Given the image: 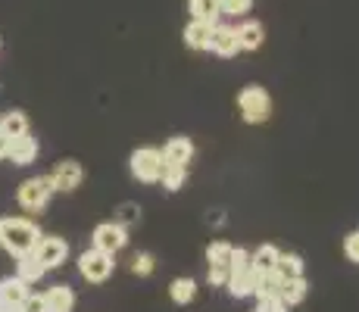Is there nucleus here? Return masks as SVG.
<instances>
[{
  "label": "nucleus",
  "instance_id": "obj_17",
  "mask_svg": "<svg viewBox=\"0 0 359 312\" xmlns=\"http://www.w3.org/2000/svg\"><path fill=\"white\" fill-rule=\"evenodd\" d=\"M278 256H281V250L275 247V244H262L257 253H250V269L257 275L272 272V269H278Z\"/></svg>",
  "mask_w": 359,
  "mask_h": 312
},
{
  "label": "nucleus",
  "instance_id": "obj_2",
  "mask_svg": "<svg viewBox=\"0 0 359 312\" xmlns=\"http://www.w3.org/2000/svg\"><path fill=\"white\" fill-rule=\"evenodd\" d=\"M238 113L247 125H262L272 119V94L262 85H247L238 94Z\"/></svg>",
  "mask_w": 359,
  "mask_h": 312
},
{
  "label": "nucleus",
  "instance_id": "obj_30",
  "mask_svg": "<svg viewBox=\"0 0 359 312\" xmlns=\"http://www.w3.org/2000/svg\"><path fill=\"white\" fill-rule=\"evenodd\" d=\"M257 312H287V303L281 297H259Z\"/></svg>",
  "mask_w": 359,
  "mask_h": 312
},
{
  "label": "nucleus",
  "instance_id": "obj_1",
  "mask_svg": "<svg viewBox=\"0 0 359 312\" xmlns=\"http://www.w3.org/2000/svg\"><path fill=\"white\" fill-rule=\"evenodd\" d=\"M41 240V231L32 219H22V216H6L0 219V247L6 250L10 256H29L34 253Z\"/></svg>",
  "mask_w": 359,
  "mask_h": 312
},
{
  "label": "nucleus",
  "instance_id": "obj_25",
  "mask_svg": "<svg viewBox=\"0 0 359 312\" xmlns=\"http://www.w3.org/2000/svg\"><path fill=\"white\" fill-rule=\"evenodd\" d=\"M303 269H306V262H303L300 253H281L278 256V272L285 275V278H297V275H303Z\"/></svg>",
  "mask_w": 359,
  "mask_h": 312
},
{
  "label": "nucleus",
  "instance_id": "obj_24",
  "mask_svg": "<svg viewBox=\"0 0 359 312\" xmlns=\"http://www.w3.org/2000/svg\"><path fill=\"white\" fill-rule=\"evenodd\" d=\"M160 182H163V187H165L169 194L182 191L184 182H188V165H163Z\"/></svg>",
  "mask_w": 359,
  "mask_h": 312
},
{
  "label": "nucleus",
  "instance_id": "obj_9",
  "mask_svg": "<svg viewBox=\"0 0 359 312\" xmlns=\"http://www.w3.org/2000/svg\"><path fill=\"white\" fill-rule=\"evenodd\" d=\"M34 256L44 262V269H60L69 259V244L63 238H41L34 247Z\"/></svg>",
  "mask_w": 359,
  "mask_h": 312
},
{
  "label": "nucleus",
  "instance_id": "obj_5",
  "mask_svg": "<svg viewBox=\"0 0 359 312\" xmlns=\"http://www.w3.org/2000/svg\"><path fill=\"white\" fill-rule=\"evenodd\" d=\"M128 169L141 184H156L163 175V150H156V147L135 150L128 159Z\"/></svg>",
  "mask_w": 359,
  "mask_h": 312
},
{
  "label": "nucleus",
  "instance_id": "obj_10",
  "mask_svg": "<svg viewBox=\"0 0 359 312\" xmlns=\"http://www.w3.org/2000/svg\"><path fill=\"white\" fill-rule=\"evenodd\" d=\"M234 32H238L241 50H247V53L259 50V47L266 44V29H262V22H257V19H241V22L234 25Z\"/></svg>",
  "mask_w": 359,
  "mask_h": 312
},
{
  "label": "nucleus",
  "instance_id": "obj_27",
  "mask_svg": "<svg viewBox=\"0 0 359 312\" xmlns=\"http://www.w3.org/2000/svg\"><path fill=\"white\" fill-rule=\"evenodd\" d=\"M154 269H156L154 253L141 250V253L131 256V275H137V278H147V275H154Z\"/></svg>",
  "mask_w": 359,
  "mask_h": 312
},
{
  "label": "nucleus",
  "instance_id": "obj_7",
  "mask_svg": "<svg viewBox=\"0 0 359 312\" xmlns=\"http://www.w3.org/2000/svg\"><path fill=\"white\" fill-rule=\"evenodd\" d=\"M94 247L103 250V253H119L122 247L128 244V228L119 225V222H103V225L94 228Z\"/></svg>",
  "mask_w": 359,
  "mask_h": 312
},
{
  "label": "nucleus",
  "instance_id": "obj_14",
  "mask_svg": "<svg viewBox=\"0 0 359 312\" xmlns=\"http://www.w3.org/2000/svg\"><path fill=\"white\" fill-rule=\"evenodd\" d=\"M225 287H229V294L234 297V300H244V297H250L253 290H257V272H253L250 266L241 269V272H231Z\"/></svg>",
  "mask_w": 359,
  "mask_h": 312
},
{
  "label": "nucleus",
  "instance_id": "obj_34",
  "mask_svg": "<svg viewBox=\"0 0 359 312\" xmlns=\"http://www.w3.org/2000/svg\"><path fill=\"white\" fill-rule=\"evenodd\" d=\"M6 154H10V137L0 131V159H6Z\"/></svg>",
  "mask_w": 359,
  "mask_h": 312
},
{
  "label": "nucleus",
  "instance_id": "obj_15",
  "mask_svg": "<svg viewBox=\"0 0 359 312\" xmlns=\"http://www.w3.org/2000/svg\"><path fill=\"white\" fill-rule=\"evenodd\" d=\"M210 41H212V25L210 22H197V19H191L188 29H184V44L191 47V50H210Z\"/></svg>",
  "mask_w": 359,
  "mask_h": 312
},
{
  "label": "nucleus",
  "instance_id": "obj_28",
  "mask_svg": "<svg viewBox=\"0 0 359 312\" xmlns=\"http://www.w3.org/2000/svg\"><path fill=\"white\" fill-rule=\"evenodd\" d=\"M222 16H247L253 10V0H219Z\"/></svg>",
  "mask_w": 359,
  "mask_h": 312
},
{
  "label": "nucleus",
  "instance_id": "obj_22",
  "mask_svg": "<svg viewBox=\"0 0 359 312\" xmlns=\"http://www.w3.org/2000/svg\"><path fill=\"white\" fill-rule=\"evenodd\" d=\"M281 284H285V275H281L278 269H272V272L257 275V290H253V294L257 297H278Z\"/></svg>",
  "mask_w": 359,
  "mask_h": 312
},
{
  "label": "nucleus",
  "instance_id": "obj_12",
  "mask_svg": "<svg viewBox=\"0 0 359 312\" xmlns=\"http://www.w3.org/2000/svg\"><path fill=\"white\" fill-rule=\"evenodd\" d=\"M194 159V141L191 137H172L163 147V165H188Z\"/></svg>",
  "mask_w": 359,
  "mask_h": 312
},
{
  "label": "nucleus",
  "instance_id": "obj_18",
  "mask_svg": "<svg viewBox=\"0 0 359 312\" xmlns=\"http://www.w3.org/2000/svg\"><path fill=\"white\" fill-rule=\"evenodd\" d=\"M188 10H191V19H197V22L216 25L219 19H222V6H219V0H188Z\"/></svg>",
  "mask_w": 359,
  "mask_h": 312
},
{
  "label": "nucleus",
  "instance_id": "obj_6",
  "mask_svg": "<svg viewBox=\"0 0 359 312\" xmlns=\"http://www.w3.org/2000/svg\"><path fill=\"white\" fill-rule=\"evenodd\" d=\"M81 182H85V169H81L79 159H63V163H57V169L50 172V184H53V191H60V194L79 191Z\"/></svg>",
  "mask_w": 359,
  "mask_h": 312
},
{
  "label": "nucleus",
  "instance_id": "obj_31",
  "mask_svg": "<svg viewBox=\"0 0 359 312\" xmlns=\"http://www.w3.org/2000/svg\"><path fill=\"white\" fill-rule=\"evenodd\" d=\"M344 253H347L350 262H359V231H350L344 238Z\"/></svg>",
  "mask_w": 359,
  "mask_h": 312
},
{
  "label": "nucleus",
  "instance_id": "obj_21",
  "mask_svg": "<svg viewBox=\"0 0 359 312\" xmlns=\"http://www.w3.org/2000/svg\"><path fill=\"white\" fill-rule=\"evenodd\" d=\"M44 272H47L44 262H41L34 253L19 256V272H16V275H19V278H22L25 284H38L41 278H44Z\"/></svg>",
  "mask_w": 359,
  "mask_h": 312
},
{
  "label": "nucleus",
  "instance_id": "obj_35",
  "mask_svg": "<svg viewBox=\"0 0 359 312\" xmlns=\"http://www.w3.org/2000/svg\"><path fill=\"white\" fill-rule=\"evenodd\" d=\"M0 312H22V306H4Z\"/></svg>",
  "mask_w": 359,
  "mask_h": 312
},
{
  "label": "nucleus",
  "instance_id": "obj_13",
  "mask_svg": "<svg viewBox=\"0 0 359 312\" xmlns=\"http://www.w3.org/2000/svg\"><path fill=\"white\" fill-rule=\"evenodd\" d=\"M47 312H72L75 309V290L69 284H53L44 290Z\"/></svg>",
  "mask_w": 359,
  "mask_h": 312
},
{
  "label": "nucleus",
  "instance_id": "obj_32",
  "mask_svg": "<svg viewBox=\"0 0 359 312\" xmlns=\"http://www.w3.org/2000/svg\"><path fill=\"white\" fill-rule=\"evenodd\" d=\"M22 312H47V303H44V294H29L22 300Z\"/></svg>",
  "mask_w": 359,
  "mask_h": 312
},
{
  "label": "nucleus",
  "instance_id": "obj_11",
  "mask_svg": "<svg viewBox=\"0 0 359 312\" xmlns=\"http://www.w3.org/2000/svg\"><path fill=\"white\" fill-rule=\"evenodd\" d=\"M6 156L13 159V165H32L38 159V141H34L29 131L19 137H10V154Z\"/></svg>",
  "mask_w": 359,
  "mask_h": 312
},
{
  "label": "nucleus",
  "instance_id": "obj_26",
  "mask_svg": "<svg viewBox=\"0 0 359 312\" xmlns=\"http://www.w3.org/2000/svg\"><path fill=\"white\" fill-rule=\"evenodd\" d=\"M231 244H225V240H212L210 247H206V262L210 266H229L231 259Z\"/></svg>",
  "mask_w": 359,
  "mask_h": 312
},
{
  "label": "nucleus",
  "instance_id": "obj_8",
  "mask_svg": "<svg viewBox=\"0 0 359 312\" xmlns=\"http://www.w3.org/2000/svg\"><path fill=\"white\" fill-rule=\"evenodd\" d=\"M210 50L222 60H231L241 53V41H238V32L234 25H225V22H216L212 25V41H210Z\"/></svg>",
  "mask_w": 359,
  "mask_h": 312
},
{
  "label": "nucleus",
  "instance_id": "obj_16",
  "mask_svg": "<svg viewBox=\"0 0 359 312\" xmlns=\"http://www.w3.org/2000/svg\"><path fill=\"white\" fill-rule=\"evenodd\" d=\"M32 290H29V284H25L22 278H4L0 281V303L4 306H22V300L29 297Z\"/></svg>",
  "mask_w": 359,
  "mask_h": 312
},
{
  "label": "nucleus",
  "instance_id": "obj_29",
  "mask_svg": "<svg viewBox=\"0 0 359 312\" xmlns=\"http://www.w3.org/2000/svg\"><path fill=\"white\" fill-rule=\"evenodd\" d=\"M206 284H210V287H225V284H229V266H210Z\"/></svg>",
  "mask_w": 359,
  "mask_h": 312
},
{
  "label": "nucleus",
  "instance_id": "obj_33",
  "mask_svg": "<svg viewBox=\"0 0 359 312\" xmlns=\"http://www.w3.org/2000/svg\"><path fill=\"white\" fill-rule=\"evenodd\" d=\"M137 219H141V210H137L135 203H126V206H122V212H119V219H116V222H119V225H135Z\"/></svg>",
  "mask_w": 359,
  "mask_h": 312
},
{
  "label": "nucleus",
  "instance_id": "obj_36",
  "mask_svg": "<svg viewBox=\"0 0 359 312\" xmlns=\"http://www.w3.org/2000/svg\"><path fill=\"white\" fill-rule=\"evenodd\" d=\"M0 309H4V303H0Z\"/></svg>",
  "mask_w": 359,
  "mask_h": 312
},
{
  "label": "nucleus",
  "instance_id": "obj_23",
  "mask_svg": "<svg viewBox=\"0 0 359 312\" xmlns=\"http://www.w3.org/2000/svg\"><path fill=\"white\" fill-rule=\"evenodd\" d=\"M0 131H4L6 137H19L29 131V116L22 113V109H10V113L0 119Z\"/></svg>",
  "mask_w": 359,
  "mask_h": 312
},
{
  "label": "nucleus",
  "instance_id": "obj_4",
  "mask_svg": "<svg viewBox=\"0 0 359 312\" xmlns=\"http://www.w3.org/2000/svg\"><path fill=\"white\" fill-rule=\"evenodd\" d=\"M79 272L88 284H103L116 272V259H113V253H103V250L91 247L79 256Z\"/></svg>",
  "mask_w": 359,
  "mask_h": 312
},
{
  "label": "nucleus",
  "instance_id": "obj_19",
  "mask_svg": "<svg viewBox=\"0 0 359 312\" xmlns=\"http://www.w3.org/2000/svg\"><path fill=\"white\" fill-rule=\"evenodd\" d=\"M306 294H309V284L303 275H297V278H285V284H281V300L287 303V309L297 306V303H303L306 300Z\"/></svg>",
  "mask_w": 359,
  "mask_h": 312
},
{
  "label": "nucleus",
  "instance_id": "obj_3",
  "mask_svg": "<svg viewBox=\"0 0 359 312\" xmlns=\"http://www.w3.org/2000/svg\"><path fill=\"white\" fill-rule=\"evenodd\" d=\"M53 194H57V191H53V184H50V175H34V178H25V182L19 184L16 200H19V206H22V210L41 212L47 203H50Z\"/></svg>",
  "mask_w": 359,
  "mask_h": 312
},
{
  "label": "nucleus",
  "instance_id": "obj_20",
  "mask_svg": "<svg viewBox=\"0 0 359 312\" xmlns=\"http://www.w3.org/2000/svg\"><path fill=\"white\" fill-rule=\"evenodd\" d=\"M169 297L178 306H188V303L197 300V281L194 278H175L169 284Z\"/></svg>",
  "mask_w": 359,
  "mask_h": 312
}]
</instances>
